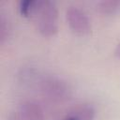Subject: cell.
<instances>
[{
	"mask_svg": "<svg viewBox=\"0 0 120 120\" xmlns=\"http://www.w3.org/2000/svg\"><path fill=\"white\" fill-rule=\"evenodd\" d=\"M96 7L97 10L102 14H113L120 11V0H101Z\"/></svg>",
	"mask_w": 120,
	"mask_h": 120,
	"instance_id": "8992f818",
	"label": "cell"
},
{
	"mask_svg": "<svg viewBox=\"0 0 120 120\" xmlns=\"http://www.w3.org/2000/svg\"><path fill=\"white\" fill-rule=\"evenodd\" d=\"M114 54H115L117 57L120 58V41L118 42V44L116 45V47H115V49H114Z\"/></svg>",
	"mask_w": 120,
	"mask_h": 120,
	"instance_id": "9c48e42d",
	"label": "cell"
},
{
	"mask_svg": "<svg viewBox=\"0 0 120 120\" xmlns=\"http://www.w3.org/2000/svg\"><path fill=\"white\" fill-rule=\"evenodd\" d=\"M17 111L22 120H43V110L34 100H22L18 105Z\"/></svg>",
	"mask_w": 120,
	"mask_h": 120,
	"instance_id": "277c9868",
	"label": "cell"
},
{
	"mask_svg": "<svg viewBox=\"0 0 120 120\" xmlns=\"http://www.w3.org/2000/svg\"><path fill=\"white\" fill-rule=\"evenodd\" d=\"M66 19L70 29L78 35H87L91 32V22L87 14L79 7L70 5L66 8Z\"/></svg>",
	"mask_w": 120,
	"mask_h": 120,
	"instance_id": "3957f363",
	"label": "cell"
},
{
	"mask_svg": "<svg viewBox=\"0 0 120 120\" xmlns=\"http://www.w3.org/2000/svg\"><path fill=\"white\" fill-rule=\"evenodd\" d=\"M61 120H67V119H66V118H65V117H64V118H62V119H61Z\"/></svg>",
	"mask_w": 120,
	"mask_h": 120,
	"instance_id": "30bf717a",
	"label": "cell"
},
{
	"mask_svg": "<svg viewBox=\"0 0 120 120\" xmlns=\"http://www.w3.org/2000/svg\"><path fill=\"white\" fill-rule=\"evenodd\" d=\"M21 81L37 88L44 97L53 101H63L70 97L71 89L65 80L52 74L39 73L33 68H25L19 74Z\"/></svg>",
	"mask_w": 120,
	"mask_h": 120,
	"instance_id": "7a4b0ae2",
	"label": "cell"
},
{
	"mask_svg": "<svg viewBox=\"0 0 120 120\" xmlns=\"http://www.w3.org/2000/svg\"><path fill=\"white\" fill-rule=\"evenodd\" d=\"M19 10L24 17L34 21L37 29L45 37L53 36L58 30L56 5L51 0H22Z\"/></svg>",
	"mask_w": 120,
	"mask_h": 120,
	"instance_id": "6da1fadb",
	"label": "cell"
},
{
	"mask_svg": "<svg viewBox=\"0 0 120 120\" xmlns=\"http://www.w3.org/2000/svg\"><path fill=\"white\" fill-rule=\"evenodd\" d=\"M7 120H22V116L20 115V113L18 112V111H12L8 114Z\"/></svg>",
	"mask_w": 120,
	"mask_h": 120,
	"instance_id": "ba28073f",
	"label": "cell"
},
{
	"mask_svg": "<svg viewBox=\"0 0 120 120\" xmlns=\"http://www.w3.org/2000/svg\"><path fill=\"white\" fill-rule=\"evenodd\" d=\"M9 35V23L4 14L0 15V42L3 43Z\"/></svg>",
	"mask_w": 120,
	"mask_h": 120,
	"instance_id": "52a82bcc",
	"label": "cell"
},
{
	"mask_svg": "<svg viewBox=\"0 0 120 120\" xmlns=\"http://www.w3.org/2000/svg\"><path fill=\"white\" fill-rule=\"evenodd\" d=\"M95 110L89 104H78L71 108L66 114L67 120H93Z\"/></svg>",
	"mask_w": 120,
	"mask_h": 120,
	"instance_id": "5b68a950",
	"label": "cell"
}]
</instances>
